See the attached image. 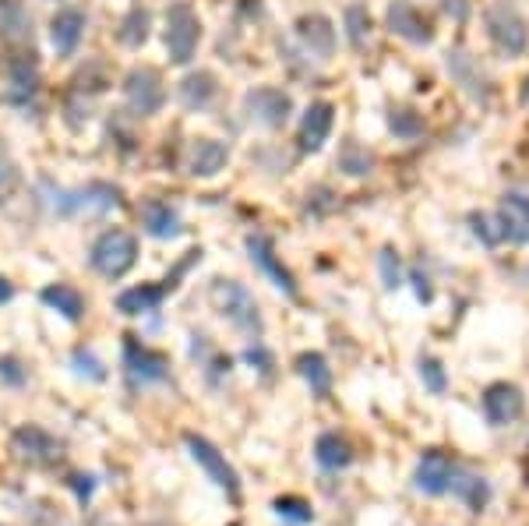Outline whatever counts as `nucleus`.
Returning a JSON list of instances; mask_svg holds the SVG:
<instances>
[{
    "label": "nucleus",
    "instance_id": "1",
    "mask_svg": "<svg viewBox=\"0 0 529 526\" xmlns=\"http://www.w3.org/2000/svg\"><path fill=\"white\" fill-rule=\"evenodd\" d=\"M209 301L233 329H240L244 336H251L254 343H258L261 332H265V322H261L258 301H254L251 290H247L244 283H237V279H216L209 290Z\"/></svg>",
    "mask_w": 529,
    "mask_h": 526
},
{
    "label": "nucleus",
    "instance_id": "10",
    "mask_svg": "<svg viewBox=\"0 0 529 526\" xmlns=\"http://www.w3.org/2000/svg\"><path fill=\"white\" fill-rule=\"evenodd\" d=\"M11 452L29 466H53L64 456L57 438H53L50 431L36 428V424H22V428L11 435Z\"/></svg>",
    "mask_w": 529,
    "mask_h": 526
},
{
    "label": "nucleus",
    "instance_id": "16",
    "mask_svg": "<svg viewBox=\"0 0 529 526\" xmlns=\"http://www.w3.org/2000/svg\"><path fill=\"white\" fill-rule=\"evenodd\" d=\"M177 286L170 283V279H163V283H142V286H131V290H124V294L117 297V311L127 318H138V315H149V311H156L159 304L166 301V297L173 294Z\"/></svg>",
    "mask_w": 529,
    "mask_h": 526
},
{
    "label": "nucleus",
    "instance_id": "30",
    "mask_svg": "<svg viewBox=\"0 0 529 526\" xmlns=\"http://www.w3.org/2000/svg\"><path fill=\"white\" fill-rule=\"evenodd\" d=\"M346 39H350L353 50H364L371 43V15H367L364 4H350L346 8Z\"/></svg>",
    "mask_w": 529,
    "mask_h": 526
},
{
    "label": "nucleus",
    "instance_id": "33",
    "mask_svg": "<svg viewBox=\"0 0 529 526\" xmlns=\"http://www.w3.org/2000/svg\"><path fill=\"white\" fill-rule=\"evenodd\" d=\"M272 509H276V516L283 519V523H290V526H307L314 519V509L297 495L276 498V502H272Z\"/></svg>",
    "mask_w": 529,
    "mask_h": 526
},
{
    "label": "nucleus",
    "instance_id": "23",
    "mask_svg": "<svg viewBox=\"0 0 529 526\" xmlns=\"http://www.w3.org/2000/svg\"><path fill=\"white\" fill-rule=\"evenodd\" d=\"M142 223L152 237H159V241H173V237L184 233V226H180V212L173 209L170 202H163V198H149V202L142 205Z\"/></svg>",
    "mask_w": 529,
    "mask_h": 526
},
{
    "label": "nucleus",
    "instance_id": "3",
    "mask_svg": "<svg viewBox=\"0 0 529 526\" xmlns=\"http://www.w3.org/2000/svg\"><path fill=\"white\" fill-rule=\"evenodd\" d=\"M92 269L106 279H120L127 272L135 269L138 262V237L127 230H106L96 244H92V255H89Z\"/></svg>",
    "mask_w": 529,
    "mask_h": 526
},
{
    "label": "nucleus",
    "instance_id": "6",
    "mask_svg": "<svg viewBox=\"0 0 529 526\" xmlns=\"http://www.w3.org/2000/svg\"><path fill=\"white\" fill-rule=\"evenodd\" d=\"M244 113L254 124H261V128L276 131L290 121L293 99H290V92L276 89V85H258V89H251L244 96Z\"/></svg>",
    "mask_w": 529,
    "mask_h": 526
},
{
    "label": "nucleus",
    "instance_id": "18",
    "mask_svg": "<svg viewBox=\"0 0 529 526\" xmlns=\"http://www.w3.org/2000/svg\"><path fill=\"white\" fill-rule=\"evenodd\" d=\"M332 124H336V106L332 103L307 106L304 121H300V152H318L332 135Z\"/></svg>",
    "mask_w": 529,
    "mask_h": 526
},
{
    "label": "nucleus",
    "instance_id": "5",
    "mask_svg": "<svg viewBox=\"0 0 529 526\" xmlns=\"http://www.w3.org/2000/svg\"><path fill=\"white\" fill-rule=\"evenodd\" d=\"M124 103L138 117H152L163 110L166 103V85L156 68H135L124 78Z\"/></svg>",
    "mask_w": 529,
    "mask_h": 526
},
{
    "label": "nucleus",
    "instance_id": "41",
    "mask_svg": "<svg viewBox=\"0 0 529 526\" xmlns=\"http://www.w3.org/2000/svg\"><path fill=\"white\" fill-rule=\"evenodd\" d=\"M71 488L78 491V498H82V502H89V495H92V488H96V484H92V477H71Z\"/></svg>",
    "mask_w": 529,
    "mask_h": 526
},
{
    "label": "nucleus",
    "instance_id": "12",
    "mask_svg": "<svg viewBox=\"0 0 529 526\" xmlns=\"http://www.w3.org/2000/svg\"><path fill=\"white\" fill-rule=\"evenodd\" d=\"M484 417L491 428H505V424L519 421L522 410H526V396H522L519 385L512 382H494L484 389Z\"/></svg>",
    "mask_w": 529,
    "mask_h": 526
},
{
    "label": "nucleus",
    "instance_id": "9",
    "mask_svg": "<svg viewBox=\"0 0 529 526\" xmlns=\"http://www.w3.org/2000/svg\"><path fill=\"white\" fill-rule=\"evenodd\" d=\"M124 368L131 375L135 385H152V382H166L170 378V357L152 350V346H142L135 336H127L124 343Z\"/></svg>",
    "mask_w": 529,
    "mask_h": 526
},
{
    "label": "nucleus",
    "instance_id": "17",
    "mask_svg": "<svg viewBox=\"0 0 529 526\" xmlns=\"http://www.w3.org/2000/svg\"><path fill=\"white\" fill-rule=\"evenodd\" d=\"M297 39L304 43V50L318 61H328L336 53V25L328 22L325 15H304L297 22Z\"/></svg>",
    "mask_w": 529,
    "mask_h": 526
},
{
    "label": "nucleus",
    "instance_id": "26",
    "mask_svg": "<svg viewBox=\"0 0 529 526\" xmlns=\"http://www.w3.org/2000/svg\"><path fill=\"white\" fill-rule=\"evenodd\" d=\"M43 304L50 311H57L60 318H68V322H82V315H85V297L78 294L75 286H68V283H50V286H43Z\"/></svg>",
    "mask_w": 529,
    "mask_h": 526
},
{
    "label": "nucleus",
    "instance_id": "19",
    "mask_svg": "<svg viewBox=\"0 0 529 526\" xmlns=\"http://www.w3.org/2000/svg\"><path fill=\"white\" fill-rule=\"evenodd\" d=\"M85 32V15L78 8H60L57 15L50 18V43L57 50V57H71L82 43Z\"/></svg>",
    "mask_w": 529,
    "mask_h": 526
},
{
    "label": "nucleus",
    "instance_id": "32",
    "mask_svg": "<svg viewBox=\"0 0 529 526\" xmlns=\"http://www.w3.org/2000/svg\"><path fill=\"white\" fill-rule=\"evenodd\" d=\"M388 128H392L395 138H420L424 135V117L417 110H410V106H395L388 113Z\"/></svg>",
    "mask_w": 529,
    "mask_h": 526
},
{
    "label": "nucleus",
    "instance_id": "4",
    "mask_svg": "<svg viewBox=\"0 0 529 526\" xmlns=\"http://www.w3.org/2000/svg\"><path fill=\"white\" fill-rule=\"evenodd\" d=\"M487 36H491V43L498 46L501 53L519 57V53H526V46H529L526 15H522L515 4H508V0H498V4L487 8Z\"/></svg>",
    "mask_w": 529,
    "mask_h": 526
},
{
    "label": "nucleus",
    "instance_id": "43",
    "mask_svg": "<svg viewBox=\"0 0 529 526\" xmlns=\"http://www.w3.org/2000/svg\"><path fill=\"white\" fill-rule=\"evenodd\" d=\"M519 99H522V106L529 110V75H526V82H522V92H519Z\"/></svg>",
    "mask_w": 529,
    "mask_h": 526
},
{
    "label": "nucleus",
    "instance_id": "42",
    "mask_svg": "<svg viewBox=\"0 0 529 526\" xmlns=\"http://www.w3.org/2000/svg\"><path fill=\"white\" fill-rule=\"evenodd\" d=\"M11 297H15V286H11L8 279H0V304H8Z\"/></svg>",
    "mask_w": 529,
    "mask_h": 526
},
{
    "label": "nucleus",
    "instance_id": "34",
    "mask_svg": "<svg viewBox=\"0 0 529 526\" xmlns=\"http://www.w3.org/2000/svg\"><path fill=\"white\" fill-rule=\"evenodd\" d=\"M18 184H22V173H18V163L4 145V138H0V202H8L18 191Z\"/></svg>",
    "mask_w": 529,
    "mask_h": 526
},
{
    "label": "nucleus",
    "instance_id": "14",
    "mask_svg": "<svg viewBox=\"0 0 529 526\" xmlns=\"http://www.w3.org/2000/svg\"><path fill=\"white\" fill-rule=\"evenodd\" d=\"M452 474H455L452 456H448V452H441V449H427L424 456H420L417 470H413V488L424 491V495H431V498L448 495Z\"/></svg>",
    "mask_w": 529,
    "mask_h": 526
},
{
    "label": "nucleus",
    "instance_id": "20",
    "mask_svg": "<svg viewBox=\"0 0 529 526\" xmlns=\"http://www.w3.org/2000/svg\"><path fill=\"white\" fill-rule=\"evenodd\" d=\"M226 163H230V149L216 138H194L187 149V170L194 177H216Z\"/></svg>",
    "mask_w": 529,
    "mask_h": 526
},
{
    "label": "nucleus",
    "instance_id": "36",
    "mask_svg": "<svg viewBox=\"0 0 529 526\" xmlns=\"http://www.w3.org/2000/svg\"><path fill=\"white\" fill-rule=\"evenodd\" d=\"M378 265H381V283H385V290H399L403 286V262H399V255L392 248H385L378 255Z\"/></svg>",
    "mask_w": 529,
    "mask_h": 526
},
{
    "label": "nucleus",
    "instance_id": "38",
    "mask_svg": "<svg viewBox=\"0 0 529 526\" xmlns=\"http://www.w3.org/2000/svg\"><path fill=\"white\" fill-rule=\"evenodd\" d=\"M470 226H473V233H477L480 241L487 244V248H494V244H501V237H498V226H494V219H487V216H480V212H473V216H470Z\"/></svg>",
    "mask_w": 529,
    "mask_h": 526
},
{
    "label": "nucleus",
    "instance_id": "39",
    "mask_svg": "<svg viewBox=\"0 0 529 526\" xmlns=\"http://www.w3.org/2000/svg\"><path fill=\"white\" fill-rule=\"evenodd\" d=\"M0 378H4V382H11V385H22L25 382V371L18 368V361L4 357V361H0Z\"/></svg>",
    "mask_w": 529,
    "mask_h": 526
},
{
    "label": "nucleus",
    "instance_id": "8",
    "mask_svg": "<svg viewBox=\"0 0 529 526\" xmlns=\"http://www.w3.org/2000/svg\"><path fill=\"white\" fill-rule=\"evenodd\" d=\"M385 25L392 36L406 39V43H413V46H427L434 39V22L413 4V0H392L385 11Z\"/></svg>",
    "mask_w": 529,
    "mask_h": 526
},
{
    "label": "nucleus",
    "instance_id": "28",
    "mask_svg": "<svg viewBox=\"0 0 529 526\" xmlns=\"http://www.w3.org/2000/svg\"><path fill=\"white\" fill-rule=\"evenodd\" d=\"M297 371H300V378L311 385V396H318V399L332 396V368H328V361L321 354H314V350L311 354H300Z\"/></svg>",
    "mask_w": 529,
    "mask_h": 526
},
{
    "label": "nucleus",
    "instance_id": "37",
    "mask_svg": "<svg viewBox=\"0 0 529 526\" xmlns=\"http://www.w3.org/2000/svg\"><path fill=\"white\" fill-rule=\"evenodd\" d=\"M75 371L78 375H85V378H92V382H103L106 378L103 361H96L89 350H75Z\"/></svg>",
    "mask_w": 529,
    "mask_h": 526
},
{
    "label": "nucleus",
    "instance_id": "27",
    "mask_svg": "<svg viewBox=\"0 0 529 526\" xmlns=\"http://www.w3.org/2000/svg\"><path fill=\"white\" fill-rule=\"evenodd\" d=\"M314 459H318L321 470H346L353 463V449L339 431H325L314 442Z\"/></svg>",
    "mask_w": 529,
    "mask_h": 526
},
{
    "label": "nucleus",
    "instance_id": "29",
    "mask_svg": "<svg viewBox=\"0 0 529 526\" xmlns=\"http://www.w3.org/2000/svg\"><path fill=\"white\" fill-rule=\"evenodd\" d=\"M336 163L346 177H371L374 173V152H367L360 142H343Z\"/></svg>",
    "mask_w": 529,
    "mask_h": 526
},
{
    "label": "nucleus",
    "instance_id": "25",
    "mask_svg": "<svg viewBox=\"0 0 529 526\" xmlns=\"http://www.w3.org/2000/svg\"><path fill=\"white\" fill-rule=\"evenodd\" d=\"M216 92H219V82H216L212 71H191V75L180 82V106L191 110V113H198V110H205L212 99H216Z\"/></svg>",
    "mask_w": 529,
    "mask_h": 526
},
{
    "label": "nucleus",
    "instance_id": "22",
    "mask_svg": "<svg viewBox=\"0 0 529 526\" xmlns=\"http://www.w3.org/2000/svg\"><path fill=\"white\" fill-rule=\"evenodd\" d=\"M448 75H452V82H459L462 89L470 92L473 99H487V96H491L487 75L480 71V64L473 61L466 50H452V53H448Z\"/></svg>",
    "mask_w": 529,
    "mask_h": 526
},
{
    "label": "nucleus",
    "instance_id": "44",
    "mask_svg": "<svg viewBox=\"0 0 529 526\" xmlns=\"http://www.w3.org/2000/svg\"><path fill=\"white\" fill-rule=\"evenodd\" d=\"M230 526H240V523H230Z\"/></svg>",
    "mask_w": 529,
    "mask_h": 526
},
{
    "label": "nucleus",
    "instance_id": "40",
    "mask_svg": "<svg viewBox=\"0 0 529 526\" xmlns=\"http://www.w3.org/2000/svg\"><path fill=\"white\" fill-rule=\"evenodd\" d=\"M410 279H413V290H417V301L431 304V301H434V290H431V283H427V276H424V272H417V269H413V272H410Z\"/></svg>",
    "mask_w": 529,
    "mask_h": 526
},
{
    "label": "nucleus",
    "instance_id": "11",
    "mask_svg": "<svg viewBox=\"0 0 529 526\" xmlns=\"http://www.w3.org/2000/svg\"><path fill=\"white\" fill-rule=\"evenodd\" d=\"M120 202L117 188L110 184H89L82 191H53L50 205L57 216H75V212H106Z\"/></svg>",
    "mask_w": 529,
    "mask_h": 526
},
{
    "label": "nucleus",
    "instance_id": "7",
    "mask_svg": "<svg viewBox=\"0 0 529 526\" xmlns=\"http://www.w3.org/2000/svg\"><path fill=\"white\" fill-rule=\"evenodd\" d=\"M184 442H187V449H191V456H194V463L202 466L205 474H209V481L216 484V488H223L226 495L237 502L240 498V477H237V470H233L230 463H226V456L216 449V445L209 442V438H202V435H184Z\"/></svg>",
    "mask_w": 529,
    "mask_h": 526
},
{
    "label": "nucleus",
    "instance_id": "31",
    "mask_svg": "<svg viewBox=\"0 0 529 526\" xmlns=\"http://www.w3.org/2000/svg\"><path fill=\"white\" fill-rule=\"evenodd\" d=\"M149 25H152L149 11L131 8L124 15V22H120V43H124V46H142L145 39H149Z\"/></svg>",
    "mask_w": 529,
    "mask_h": 526
},
{
    "label": "nucleus",
    "instance_id": "15",
    "mask_svg": "<svg viewBox=\"0 0 529 526\" xmlns=\"http://www.w3.org/2000/svg\"><path fill=\"white\" fill-rule=\"evenodd\" d=\"M494 226H498L501 241L526 244L529 241V195H522V191H508L498 205Z\"/></svg>",
    "mask_w": 529,
    "mask_h": 526
},
{
    "label": "nucleus",
    "instance_id": "35",
    "mask_svg": "<svg viewBox=\"0 0 529 526\" xmlns=\"http://www.w3.org/2000/svg\"><path fill=\"white\" fill-rule=\"evenodd\" d=\"M420 382H424V389L434 392V396H445V389H448L445 364H441L438 357H420Z\"/></svg>",
    "mask_w": 529,
    "mask_h": 526
},
{
    "label": "nucleus",
    "instance_id": "24",
    "mask_svg": "<svg viewBox=\"0 0 529 526\" xmlns=\"http://www.w3.org/2000/svg\"><path fill=\"white\" fill-rule=\"evenodd\" d=\"M448 491H452V495L459 498V502L466 505L470 512L487 509V502H491V484H487L480 474L459 470V466H455V474H452V484H448Z\"/></svg>",
    "mask_w": 529,
    "mask_h": 526
},
{
    "label": "nucleus",
    "instance_id": "2",
    "mask_svg": "<svg viewBox=\"0 0 529 526\" xmlns=\"http://www.w3.org/2000/svg\"><path fill=\"white\" fill-rule=\"evenodd\" d=\"M163 39H166V53H170L173 64H191L194 61L198 43H202V18H198V11H194L187 0L170 4V11H166Z\"/></svg>",
    "mask_w": 529,
    "mask_h": 526
},
{
    "label": "nucleus",
    "instance_id": "13",
    "mask_svg": "<svg viewBox=\"0 0 529 526\" xmlns=\"http://www.w3.org/2000/svg\"><path fill=\"white\" fill-rule=\"evenodd\" d=\"M247 255H251V262L258 265L286 297H297V279H293V272L283 265V258L276 255V244H272L265 233H251V237H247Z\"/></svg>",
    "mask_w": 529,
    "mask_h": 526
},
{
    "label": "nucleus",
    "instance_id": "21",
    "mask_svg": "<svg viewBox=\"0 0 529 526\" xmlns=\"http://www.w3.org/2000/svg\"><path fill=\"white\" fill-rule=\"evenodd\" d=\"M0 43L32 46V15L22 0H0Z\"/></svg>",
    "mask_w": 529,
    "mask_h": 526
}]
</instances>
